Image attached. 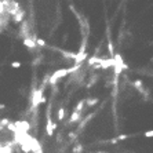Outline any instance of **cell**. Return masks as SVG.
<instances>
[{"label": "cell", "instance_id": "4", "mask_svg": "<svg viewBox=\"0 0 153 153\" xmlns=\"http://www.w3.org/2000/svg\"><path fill=\"white\" fill-rule=\"evenodd\" d=\"M23 46H26L28 48H31V50H35L36 48V43H35V40L32 37H28V39H23Z\"/></svg>", "mask_w": 153, "mask_h": 153}, {"label": "cell", "instance_id": "1", "mask_svg": "<svg viewBox=\"0 0 153 153\" xmlns=\"http://www.w3.org/2000/svg\"><path fill=\"white\" fill-rule=\"evenodd\" d=\"M69 75V68H62V69H58V70H55L53 75L50 76L48 79V82H50V84L51 86H55L58 83V80H61L62 77L68 76Z\"/></svg>", "mask_w": 153, "mask_h": 153}, {"label": "cell", "instance_id": "8", "mask_svg": "<svg viewBox=\"0 0 153 153\" xmlns=\"http://www.w3.org/2000/svg\"><path fill=\"white\" fill-rule=\"evenodd\" d=\"M6 108H7V106H6L4 104H0V109H6Z\"/></svg>", "mask_w": 153, "mask_h": 153}, {"label": "cell", "instance_id": "3", "mask_svg": "<svg viewBox=\"0 0 153 153\" xmlns=\"http://www.w3.org/2000/svg\"><path fill=\"white\" fill-rule=\"evenodd\" d=\"M82 117H83V116H82V113H77V112H73L72 115L69 116V120H68V122H69V124H75V123L79 122V120H80Z\"/></svg>", "mask_w": 153, "mask_h": 153}, {"label": "cell", "instance_id": "7", "mask_svg": "<svg viewBox=\"0 0 153 153\" xmlns=\"http://www.w3.org/2000/svg\"><path fill=\"white\" fill-rule=\"evenodd\" d=\"M144 135H145V137H146V138H148V137H149V138H152V135H153V132H152V131H146V132H145V134H144Z\"/></svg>", "mask_w": 153, "mask_h": 153}, {"label": "cell", "instance_id": "5", "mask_svg": "<svg viewBox=\"0 0 153 153\" xmlns=\"http://www.w3.org/2000/svg\"><path fill=\"white\" fill-rule=\"evenodd\" d=\"M21 65H22V63H21L19 61H13V62H11V68H13V69L21 68Z\"/></svg>", "mask_w": 153, "mask_h": 153}, {"label": "cell", "instance_id": "2", "mask_svg": "<svg viewBox=\"0 0 153 153\" xmlns=\"http://www.w3.org/2000/svg\"><path fill=\"white\" fill-rule=\"evenodd\" d=\"M66 117V112H65V108L63 106H59L58 110H57V120L58 122H63Z\"/></svg>", "mask_w": 153, "mask_h": 153}, {"label": "cell", "instance_id": "6", "mask_svg": "<svg viewBox=\"0 0 153 153\" xmlns=\"http://www.w3.org/2000/svg\"><path fill=\"white\" fill-rule=\"evenodd\" d=\"M127 138H128L127 134H122V135H119V138H116V139H117V141H126Z\"/></svg>", "mask_w": 153, "mask_h": 153}]
</instances>
